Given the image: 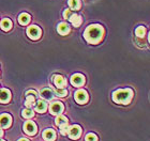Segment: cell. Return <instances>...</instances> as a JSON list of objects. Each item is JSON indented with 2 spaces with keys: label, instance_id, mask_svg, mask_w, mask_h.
<instances>
[{
  "label": "cell",
  "instance_id": "1",
  "mask_svg": "<svg viewBox=\"0 0 150 141\" xmlns=\"http://www.w3.org/2000/svg\"><path fill=\"white\" fill-rule=\"evenodd\" d=\"M103 33V28L100 25H91L86 29L84 36L87 42H89L91 44H97L101 41Z\"/></svg>",
  "mask_w": 150,
  "mask_h": 141
},
{
  "label": "cell",
  "instance_id": "2",
  "mask_svg": "<svg viewBox=\"0 0 150 141\" xmlns=\"http://www.w3.org/2000/svg\"><path fill=\"white\" fill-rule=\"evenodd\" d=\"M133 97V91L131 89H125V90H117L112 93V100L115 103L127 105L131 102Z\"/></svg>",
  "mask_w": 150,
  "mask_h": 141
},
{
  "label": "cell",
  "instance_id": "3",
  "mask_svg": "<svg viewBox=\"0 0 150 141\" xmlns=\"http://www.w3.org/2000/svg\"><path fill=\"white\" fill-rule=\"evenodd\" d=\"M27 34H28L29 38L32 39V40H38V39L41 36V30L37 26H30V27L27 29Z\"/></svg>",
  "mask_w": 150,
  "mask_h": 141
},
{
  "label": "cell",
  "instance_id": "4",
  "mask_svg": "<svg viewBox=\"0 0 150 141\" xmlns=\"http://www.w3.org/2000/svg\"><path fill=\"white\" fill-rule=\"evenodd\" d=\"M74 96H75V100H76V102H77L78 104H85L88 100V93L85 91V90H83V89L76 91Z\"/></svg>",
  "mask_w": 150,
  "mask_h": 141
},
{
  "label": "cell",
  "instance_id": "5",
  "mask_svg": "<svg viewBox=\"0 0 150 141\" xmlns=\"http://www.w3.org/2000/svg\"><path fill=\"white\" fill-rule=\"evenodd\" d=\"M50 113L54 114V116H58L60 113L63 111V105L60 102H55L50 105Z\"/></svg>",
  "mask_w": 150,
  "mask_h": 141
},
{
  "label": "cell",
  "instance_id": "6",
  "mask_svg": "<svg viewBox=\"0 0 150 141\" xmlns=\"http://www.w3.org/2000/svg\"><path fill=\"white\" fill-rule=\"evenodd\" d=\"M11 123H12V118L10 114H1L0 116V127L2 128H8L11 126Z\"/></svg>",
  "mask_w": 150,
  "mask_h": 141
},
{
  "label": "cell",
  "instance_id": "7",
  "mask_svg": "<svg viewBox=\"0 0 150 141\" xmlns=\"http://www.w3.org/2000/svg\"><path fill=\"white\" fill-rule=\"evenodd\" d=\"M24 130L28 135H35V133H37V125H35V123L32 122V121H27L25 123V125H24Z\"/></svg>",
  "mask_w": 150,
  "mask_h": 141
},
{
  "label": "cell",
  "instance_id": "8",
  "mask_svg": "<svg viewBox=\"0 0 150 141\" xmlns=\"http://www.w3.org/2000/svg\"><path fill=\"white\" fill-rule=\"evenodd\" d=\"M81 129L78 125H73L71 126L68 130V135L71 139H77L79 136H81Z\"/></svg>",
  "mask_w": 150,
  "mask_h": 141
},
{
  "label": "cell",
  "instance_id": "9",
  "mask_svg": "<svg viewBox=\"0 0 150 141\" xmlns=\"http://www.w3.org/2000/svg\"><path fill=\"white\" fill-rule=\"evenodd\" d=\"M85 82V77L81 74H74V75L71 77V83L73 86H83Z\"/></svg>",
  "mask_w": 150,
  "mask_h": 141
},
{
  "label": "cell",
  "instance_id": "10",
  "mask_svg": "<svg viewBox=\"0 0 150 141\" xmlns=\"http://www.w3.org/2000/svg\"><path fill=\"white\" fill-rule=\"evenodd\" d=\"M54 83H55V86H56L57 88H64L67 85V81L62 76L56 75L54 76Z\"/></svg>",
  "mask_w": 150,
  "mask_h": 141
},
{
  "label": "cell",
  "instance_id": "11",
  "mask_svg": "<svg viewBox=\"0 0 150 141\" xmlns=\"http://www.w3.org/2000/svg\"><path fill=\"white\" fill-rule=\"evenodd\" d=\"M10 98H11V93L9 90L6 89L0 90V103H6L10 100Z\"/></svg>",
  "mask_w": 150,
  "mask_h": 141
},
{
  "label": "cell",
  "instance_id": "12",
  "mask_svg": "<svg viewBox=\"0 0 150 141\" xmlns=\"http://www.w3.org/2000/svg\"><path fill=\"white\" fill-rule=\"evenodd\" d=\"M56 125L59 126L60 128L68 127V119L64 116H59L58 114V116H57L56 119Z\"/></svg>",
  "mask_w": 150,
  "mask_h": 141
},
{
  "label": "cell",
  "instance_id": "13",
  "mask_svg": "<svg viewBox=\"0 0 150 141\" xmlns=\"http://www.w3.org/2000/svg\"><path fill=\"white\" fill-rule=\"evenodd\" d=\"M41 97H43L44 100H52V98L54 97L53 90H52V89H50V88L43 89V90L41 91Z\"/></svg>",
  "mask_w": 150,
  "mask_h": 141
},
{
  "label": "cell",
  "instance_id": "14",
  "mask_svg": "<svg viewBox=\"0 0 150 141\" xmlns=\"http://www.w3.org/2000/svg\"><path fill=\"white\" fill-rule=\"evenodd\" d=\"M43 138L46 141H54L56 138V134L53 129H46L43 133Z\"/></svg>",
  "mask_w": 150,
  "mask_h": 141
},
{
  "label": "cell",
  "instance_id": "15",
  "mask_svg": "<svg viewBox=\"0 0 150 141\" xmlns=\"http://www.w3.org/2000/svg\"><path fill=\"white\" fill-rule=\"evenodd\" d=\"M69 31H70V27L67 22H61V24L58 25V32H59L60 34L64 35L67 33H69Z\"/></svg>",
  "mask_w": 150,
  "mask_h": 141
},
{
  "label": "cell",
  "instance_id": "16",
  "mask_svg": "<svg viewBox=\"0 0 150 141\" xmlns=\"http://www.w3.org/2000/svg\"><path fill=\"white\" fill-rule=\"evenodd\" d=\"M18 22H19V24L23 26L27 25V24L30 22V15L27 14V13H22L18 17Z\"/></svg>",
  "mask_w": 150,
  "mask_h": 141
},
{
  "label": "cell",
  "instance_id": "17",
  "mask_svg": "<svg viewBox=\"0 0 150 141\" xmlns=\"http://www.w3.org/2000/svg\"><path fill=\"white\" fill-rule=\"evenodd\" d=\"M0 26H1L2 30H4V31H9L10 29L12 28V22H11L9 18H4L1 20Z\"/></svg>",
  "mask_w": 150,
  "mask_h": 141
},
{
  "label": "cell",
  "instance_id": "18",
  "mask_svg": "<svg viewBox=\"0 0 150 141\" xmlns=\"http://www.w3.org/2000/svg\"><path fill=\"white\" fill-rule=\"evenodd\" d=\"M69 19L70 22H72V25L75 26V27H78L81 24V17L79 15H77V14H72Z\"/></svg>",
  "mask_w": 150,
  "mask_h": 141
},
{
  "label": "cell",
  "instance_id": "19",
  "mask_svg": "<svg viewBox=\"0 0 150 141\" xmlns=\"http://www.w3.org/2000/svg\"><path fill=\"white\" fill-rule=\"evenodd\" d=\"M35 109H37L38 112H44V111H46V109H47L46 103H45L44 100H39V102H37V104H35Z\"/></svg>",
  "mask_w": 150,
  "mask_h": 141
},
{
  "label": "cell",
  "instance_id": "20",
  "mask_svg": "<svg viewBox=\"0 0 150 141\" xmlns=\"http://www.w3.org/2000/svg\"><path fill=\"white\" fill-rule=\"evenodd\" d=\"M35 96L33 95H26V106L27 108H32L33 105H35Z\"/></svg>",
  "mask_w": 150,
  "mask_h": 141
},
{
  "label": "cell",
  "instance_id": "21",
  "mask_svg": "<svg viewBox=\"0 0 150 141\" xmlns=\"http://www.w3.org/2000/svg\"><path fill=\"white\" fill-rule=\"evenodd\" d=\"M69 4H70V8H71L72 10H78L79 8H81V2H79V0H70Z\"/></svg>",
  "mask_w": 150,
  "mask_h": 141
},
{
  "label": "cell",
  "instance_id": "22",
  "mask_svg": "<svg viewBox=\"0 0 150 141\" xmlns=\"http://www.w3.org/2000/svg\"><path fill=\"white\" fill-rule=\"evenodd\" d=\"M23 116L24 118H27V119H29V118H32L33 116V114H35V112L32 111L31 108H27V109H25L24 111H23Z\"/></svg>",
  "mask_w": 150,
  "mask_h": 141
},
{
  "label": "cell",
  "instance_id": "23",
  "mask_svg": "<svg viewBox=\"0 0 150 141\" xmlns=\"http://www.w3.org/2000/svg\"><path fill=\"white\" fill-rule=\"evenodd\" d=\"M55 93L57 94V96L63 97L68 94V92H67V90H64L63 88H57L56 90H55Z\"/></svg>",
  "mask_w": 150,
  "mask_h": 141
},
{
  "label": "cell",
  "instance_id": "24",
  "mask_svg": "<svg viewBox=\"0 0 150 141\" xmlns=\"http://www.w3.org/2000/svg\"><path fill=\"white\" fill-rule=\"evenodd\" d=\"M145 32H146V30H145V28L143 27V26L138 27V28L135 30V33H136V35H137L138 38H143V36L145 35Z\"/></svg>",
  "mask_w": 150,
  "mask_h": 141
},
{
  "label": "cell",
  "instance_id": "25",
  "mask_svg": "<svg viewBox=\"0 0 150 141\" xmlns=\"http://www.w3.org/2000/svg\"><path fill=\"white\" fill-rule=\"evenodd\" d=\"M86 141H98V137L97 135H94V134H88L86 136Z\"/></svg>",
  "mask_w": 150,
  "mask_h": 141
},
{
  "label": "cell",
  "instance_id": "26",
  "mask_svg": "<svg viewBox=\"0 0 150 141\" xmlns=\"http://www.w3.org/2000/svg\"><path fill=\"white\" fill-rule=\"evenodd\" d=\"M71 15H72V12H71L70 10H66V11H64V13H63L64 18H70V17H71Z\"/></svg>",
  "mask_w": 150,
  "mask_h": 141
},
{
  "label": "cell",
  "instance_id": "27",
  "mask_svg": "<svg viewBox=\"0 0 150 141\" xmlns=\"http://www.w3.org/2000/svg\"><path fill=\"white\" fill-rule=\"evenodd\" d=\"M26 95H33V96H35V97L38 96L37 92H35V90H30V91H28L27 93H26Z\"/></svg>",
  "mask_w": 150,
  "mask_h": 141
},
{
  "label": "cell",
  "instance_id": "28",
  "mask_svg": "<svg viewBox=\"0 0 150 141\" xmlns=\"http://www.w3.org/2000/svg\"><path fill=\"white\" fill-rule=\"evenodd\" d=\"M18 141H29L28 139H26V138H23V139H19Z\"/></svg>",
  "mask_w": 150,
  "mask_h": 141
},
{
  "label": "cell",
  "instance_id": "29",
  "mask_svg": "<svg viewBox=\"0 0 150 141\" xmlns=\"http://www.w3.org/2000/svg\"><path fill=\"white\" fill-rule=\"evenodd\" d=\"M2 135H3V132H2V129H0V138L2 137Z\"/></svg>",
  "mask_w": 150,
  "mask_h": 141
},
{
  "label": "cell",
  "instance_id": "30",
  "mask_svg": "<svg viewBox=\"0 0 150 141\" xmlns=\"http://www.w3.org/2000/svg\"><path fill=\"white\" fill-rule=\"evenodd\" d=\"M0 141H4V140H1V139H0Z\"/></svg>",
  "mask_w": 150,
  "mask_h": 141
}]
</instances>
